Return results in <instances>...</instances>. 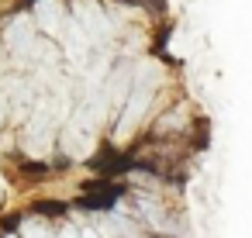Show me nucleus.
Here are the masks:
<instances>
[{"label": "nucleus", "mask_w": 252, "mask_h": 238, "mask_svg": "<svg viewBox=\"0 0 252 238\" xmlns=\"http://www.w3.org/2000/svg\"><path fill=\"white\" fill-rule=\"evenodd\" d=\"M35 25L45 31V35H59L63 25H66V14L59 7V0H38L35 4Z\"/></svg>", "instance_id": "20e7f679"}, {"label": "nucleus", "mask_w": 252, "mask_h": 238, "mask_svg": "<svg viewBox=\"0 0 252 238\" xmlns=\"http://www.w3.org/2000/svg\"><path fill=\"white\" fill-rule=\"evenodd\" d=\"M21 235L25 238H49V228H45V221H25Z\"/></svg>", "instance_id": "423d86ee"}, {"label": "nucleus", "mask_w": 252, "mask_h": 238, "mask_svg": "<svg viewBox=\"0 0 252 238\" xmlns=\"http://www.w3.org/2000/svg\"><path fill=\"white\" fill-rule=\"evenodd\" d=\"M59 238H80V235H76L73 228H63V235H59Z\"/></svg>", "instance_id": "0eeeda50"}, {"label": "nucleus", "mask_w": 252, "mask_h": 238, "mask_svg": "<svg viewBox=\"0 0 252 238\" xmlns=\"http://www.w3.org/2000/svg\"><path fill=\"white\" fill-rule=\"evenodd\" d=\"M73 21L80 25L87 42H104L107 31H111V25H107V18H104L97 0H73Z\"/></svg>", "instance_id": "f257e3e1"}, {"label": "nucleus", "mask_w": 252, "mask_h": 238, "mask_svg": "<svg viewBox=\"0 0 252 238\" xmlns=\"http://www.w3.org/2000/svg\"><path fill=\"white\" fill-rule=\"evenodd\" d=\"M80 238H97V231H83V235H80Z\"/></svg>", "instance_id": "6e6552de"}, {"label": "nucleus", "mask_w": 252, "mask_h": 238, "mask_svg": "<svg viewBox=\"0 0 252 238\" xmlns=\"http://www.w3.org/2000/svg\"><path fill=\"white\" fill-rule=\"evenodd\" d=\"M7 49H11L18 59H32V56H38L35 28H32V21H28V18L11 21V28H7Z\"/></svg>", "instance_id": "f03ea898"}, {"label": "nucleus", "mask_w": 252, "mask_h": 238, "mask_svg": "<svg viewBox=\"0 0 252 238\" xmlns=\"http://www.w3.org/2000/svg\"><path fill=\"white\" fill-rule=\"evenodd\" d=\"M63 49H66V56H69V62H83V56H87V49H90V42H87V35L80 31V25L76 21H66L63 25Z\"/></svg>", "instance_id": "39448f33"}, {"label": "nucleus", "mask_w": 252, "mask_h": 238, "mask_svg": "<svg viewBox=\"0 0 252 238\" xmlns=\"http://www.w3.org/2000/svg\"><path fill=\"white\" fill-rule=\"evenodd\" d=\"M152 87H156V83H149V87H135L131 104H128V111H125V118H121V128H118V138H125V135L138 124V118L145 114V107H149V100H152Z\"/></svg>", "instance_id": "7ed1b4c3"}, {"label": "nucleus", "mask_w": 252, "mask_h": 238, "mask_svg": "<svg viewBox=\"0 0 252 238\" xmlns=\"http://www.w3.org/2000/svg\"><path fill=\"white\" fill-rule=\"evenodd\" d=\"M0 121H4V104H0Z\"/></svg>", "instance_id": "1a4fd4ad"}]
</instances>
